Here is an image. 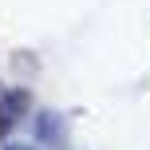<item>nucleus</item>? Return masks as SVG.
<instances>
[{"mask_svg":"<svg viewBox=\"0 0 150 150\" xmlns=\"http://www.w3.org/2000/svg\"><path fill=\"white\" fill-rule=\"evenodd\" d=\"M4 150H24V146H4Z\"/></svg>","mask_w":150,"mask_h":150,"instance_id":"f03ea898","label":"nucleus"},{"mask_svg":"<svg viewBox=\"0 0 150 150\" xmlns=\"http://www.w3.org/2000/svg\"><path fill=\"white\" fill-rule=\"evenodd\" d=\"M24 107H28V95H24V91H8L4 99H0V130H8L16 122V115L24 111Z\"/></svg>","mask_w":150,"mask_h":150,"instance_id":"f257e3e1","label":"nucleus"}]
</instances>
